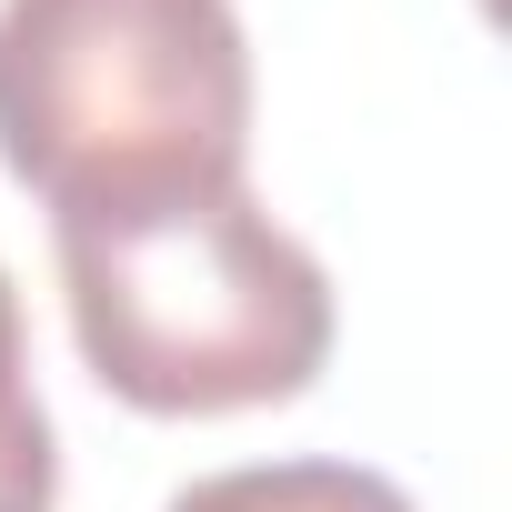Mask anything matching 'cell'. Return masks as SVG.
Masks as SVG:
<instances>
[{
	"instance_id": "cell-1",
	"label": "cell",
	"mask_w": 512,
	"mask_h": 512,
	"mask_svg": "<svg viewBox=\"0 0 512 512\" xmlns=\"http://www.w3.org/2000/svg\"><path fill=\"white\" fill-rule=\"evenodd\" d=\"M51 251L91 382L151 422L302 402L332 362V272L241 181L51 211Z\"/></svg>"
},
{
	"instance_id": "cell-2",
	"label": "cell",
	"mask_w": 512,
	"mask_h": 512,
	"mask_svg": "<svg viewBox=\"0 0 512 512\" xmlns=\"http://www.w3.org/2000/svg\"><path fill=\"white\" fill-rule=\"evenodd\" d=\"M251 41L231 0H0V171L51 211L231 191Z\"/></svg>"
},
{
	"instance_id": "cell-3",
	"label": "cell",
	"mask_w": 512,
	"mask_h": 512,
	"mask_svg": "<svg viewBox=\"0 0 512 512\" xmlns=\"http://www.w3.org/2000/svg\"><path fill=\"white\" fill-rule=\"evenodd\" d=\"M161 512H412V492L372 462H241L181 482Z\"/></svg>"
},
{
	"instance_id": "cell-4",
	"label": "cell",
	"mask_w": 512,
	"mask_h": 512,
	"mask_svg": "<svg viewBox=\"0 0 512 512\" xmlns=\"http://www.w3.org/2000/svg\"><path fill=\"white\" fill-rule=\"evenodd\" d=\"M21 412H41V392H31V342H21V292H11V272H0V422H21Z\"/></svg>"
}]
</instances>
